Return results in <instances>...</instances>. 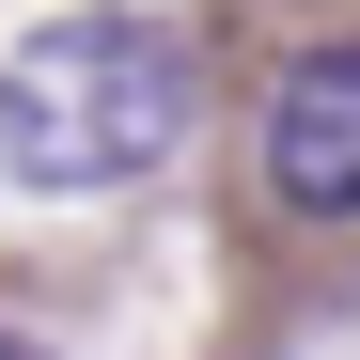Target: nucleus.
<instances>
[{"label":"nucleus","mask_w":360,"mask_h":360,"mask_svg":"<svg viewBox=\"0 0 360 360\" xmlns=\"http://www.w3.org/2000/svg\"><path fill=\"white\" fill-rule=\"evenodd\" d=\"M251 172L282 219H360V47H297L251 110Z\"/></svg>","instance_id":"2"},{"label":"nucleus","mask_w":360,"mask_h":360,"mask_svg":"<svg viewBox=\"0 0 360 360\" xmlns=\"http://www.w3.org/2000/svg\"><path fill=\"white\" fill-rule=\"evenodd\" d=\"M0 360H47V345H16V329H0Z\"/></svg>","instance_id":"3"},{"label":"nucleus","mask_w":360,"mask_h":360,"mask_svg":"<svg viewBox=\"0 0 360 360\" xmlns=\"http://www.w3.org/2000/svg\"><path fill=\"white\" fill-rule=\"evenodd\" d=\"M204 110V47L172 16H47L0 63V172L16 188H141Z\"/></svg>","instance_id":"1"}]
</instances>
